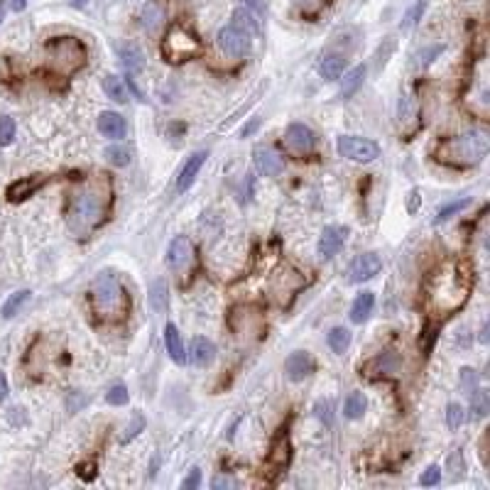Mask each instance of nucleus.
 Wrapping results in <instances>:
<instances>
[{
    "label": "nucleus",
    "mask_w": 490,
    "mask_h": 490,
    "mask_svg": "<svg viewBox=\"0 0 490 490\" xmlns=\"http://www.w3.org/2000/svg\"><path fill=\"white\" fill-rule=\"evenodd\" d=\"M113 204V182L106 172H96L81 184H76L66 199V226L74 235L94 233L98 226L106 221Z\"/></svg>",
    "instance_id": "f257e3e1"
},
{
    "label": "nucleus",
    "mask_w": 490,
    "mask_h": 490,
    "mask_svg": "<svg viewBox=\"0 0 490 490\" xmlns=\"http://www.w3.org/2000/svg\"><path fill=\"white\" fill-rule=\"evenodd\" d=\"M471 294V277L456 262H446L429 282V307L436 314L446 317L466 304Z\"/></svg>",
    "instance_id": "f03ea898"
},
{
    "label": "nucleus",
    "mask_w": 490,
    "mask_h": 490,
    "mask_svg": "<svg viewBox=\"0 0 490 490\" xmlns=\"http://www.w3.org/2000/svg\"><path fill=\"white\" fill-rule=\"evenodd\" d=\"M91 304H94V312L101 321H123L130 312V297L113 272H101L94 280Z\"/></svg>",
    "instance_id": "7ed1b4c3"
},
{
    "label": "nucleus",
    "mask_w": 490,
    "mask_h": 490,
    "mask_svg": "<svg viewBox=\"0 0 490 490\" xmlns=\"http://www.w3.org/2000/svg\"><path fill=\"white\" fill-rule=\"evenodd\" d=\"M488 154V135L483 130H471L463 135L441 140L434 149V157L453 167H471Z\"/></svg>",
    "instance_id": "20e7f679"
},
{
    "label": "nucleus",
    "mask_w": 490,
    "mask_h": 490,
    "mask_svg": "<svg viewBox=\"0 0 490 490\" xmlns=\"http://www.w3.org/2000/svg\"><path fill=\"white\" fill-rule=\"evenodd\" d=\"M44 56H47V64L54 74L59 76H74L79 69H84L86 64V47L76 37H51L44 44Z\"/></svg>",
    "instance_id": "39448f33"
},
{
    "label": "nucleus",
    "mask_w": 490,
    "mask_h": 490,
    "mask_svg": "<svg viewBox=\"0 0 490 490\" xmlns=\"http://www.w3.org/2000/svg\"><path fill=\"white\" fill-rule=\"evenodd\" d=\"M201 54V39L184 25H172L162 39V56L169 64H184Z\"/></svg>",
    "instance_id": "423d86ee"
},
{
    "label": "nucleus",
    "mask_w": 490,
    "mask_h": 490,
    "mask_svg": "<svg viewBox=\"0 0 490 490\" xmlns=\"http://www.w3.org/2000/svg\"><path fill=\"white\" fill-rule=\"evenodd\" d=\"M304 287H307V280H304L302 272L294 270L292 265H280L272 272L270 292H272V299H275L280 307H287V304L297 297V292L304 290Z\"/></svg>",
    "instance_id": "0eeeda50"
},
{
    "label": "nucleus",
    "mask_w": 490,
    "mask_h": 490,
    "mask_svg": "<svg viewBox=\"0 0 490 490\" xmlns=\"http://www.w3.org/2000/svg\"><path fill=\"white\" fill-rule=\"evenodd\" d=\"M231 329L247 338L260 336L262 329H265L262 312L257 307H252V304H238V307L231 309Z\"/></svg>",
    "instance_id": "6e6552de"
},
{
    "label": "nucleus",
    "mask_w": 490,
    "mask_h": 490,
    "mask_svg": "<svg viewBox=\"0 0 490 490\" xmlns=\"http://www.w3.org/2000/svg\"><path fill=\"white\" fill-rule=\"evenodd\" d=\"M338 152L345 159H353V162H373L383 154L378 142L365 140V137H355V135H341L338 137Z\"/></svg>",
    "instance_id": "1a4fd4ad"
},
{
    "label": "nucleus",
    "mask_w": 490,
    "mask_h": 490,
    "mask_svg": "<svg viewBox=\"0 0 490 490\" xmlns=\"http://www.w3.org/2000/svg\"><path fill=\"white\" fill-rule=\"evenodd\" d=\"M219 47L231 59H243L247 51H250V35L228 25V27H223L219 32Z\"/></svg>",
    "instance_id": "9d476101"
},
{
    "label": "nucleus",
    "mask_w": 490,
    "mask_h": 490,
    "mask_svg": "<svg viewBox=\"0 0 490 490\" xmlns=\"http://www.w3.org/2000/svg\"><path fill=\"white\" fill-rule=\"evenodd\" d=\"M383 270V260L375 252H363V255L353 257L345 267V280L348 282H368Z\"/></svg>",
    "instance_id": "9b49d317"
},
{
    "label": "nucleus",
    "mask_w": 490,
    "mask_h": 490,
    "mask_svg": "<svg viewBox=\"0 0 490 490\" xmlns=\"http://www.w3.org/2000/svg\"><path fill=\"white\" fill-rule=\"evenodd\" d=\"M167 265L174 272H187L194 265V245L187 235H177V238L169 243L167 250Z\"/></svg>",
    "instance_id": "f8f14e48"
},
{
    "label": "nucleus",
    "mask_w": 490,
    "mask_h": 490,
    "mask_svg": "<svg viewBox=\"0 0 490 490\" xmlns=\"http://www.w3.org/2000/svg\"><path fill=\"white\" fill-rule=\"evenodd\" d=\"M402 368V358L397 350H383V353H378L375 358L368 360V365H365V375L368 378H392V375H397Z\"/></svg>",
    "instance_id": "ddd939ff"
},
{
    "label": "nucleus",
    "mask_w": 490,
    "mask_h": 490,
    "mask_svg": "<svg viewBox=\"0 0 490 490\" xmlns=\"http://www.w3.org/2000/svg\"><path fill=\"white\" fill-rule=\"evenodd\" d=\"M285 142L292 152L297 154H309L317 147V135L312 133V128H307L304 123H292L285 130Z\"/></svg>",
    "instance_id": "4468645a"
},
{
    "label": "nucleus",
    "mask_w": 490,
    "mask_h": 490,
    "mask_svg": "<svg viewBox=\"0 0 490 490\" xmlns=\"http://www.w3.org/2000/svg\"><path fill=\"white\" fill-rule=\"evenodd\" d=\"M252 162H255V169L262 177H277V174L285 172V157L272 147H257L252 152Z\"/></svg>",
    "instance_id": "2eb2a0df"
},
{
    "label": "nucleus",
    "mask_w": 490,
    "mask_h": 490,
    "mask_svg": "<svg viewBox=\"0 0 490 490\" xmlns=\"http://www.w3.org/2000/svg\"><path fill=\"white\" fill-rule=\"evenodd\" d=\"M49 182V177H44V174H32V177H23L18 179V182H13L8 187V192H5V196H8L10 204H20V201L30 199L35 192H39V189L44 187V184Z\"/></svg>",
    "instance_id": "dca6fc26"
},
{
    "label": "nucleus",
    "mask_w": 490,
    "mask_h": 490,
    "mask_svg": "<svg viewBox=\"0 0 490 490\" xmlns=\"http://www.w3.org/2000/svg\"><path fill=\"white\" fill-rule=\"evenodd\" d=\"M206 157H209V152H206V149H199V152H194L192 157L184 162V167L179 169V174H177V192L179 194H184L196 182V174L201 172Z\"/></svg>",
    "instance_id": "f3484780"
},
{
    "label": "nucleus",
    "mask_w": 490,
    "mask_h": 490,
    "mask_svg": "<svg viewBox=\"0 0 490 490\" xmlns=\"http://www.w3.org/2000/svg\"><path fill=\"white\" fill-rule=\"evenodd\" d=\"M345 238H348V228L345 226H329V228H324L321 238H319V252H321V257H333L336 252H341Z\"/></svg>",
    "instance_id": "a211bd4d"
},
{
    "label": "nucleus",
    "mask_w": 490,
    "mask_h": 490,
    "mask_svg": "<svg viewBox=\"0 0 490 490\" xmlns=\"http://www.w3.org/2000/svg\"><path fill=\"white\" fill-rule=\"evenodd\" d=\"M314 368H317V363H314V358L307 350H297V353H292L290 358L285 360V373H287V378L294 380V383H299V380H304L307 375H312Z\"/></svg>",
    "instance_id": "6ab92c4d"
},
{
    "label": "nucleus",
    "mask_w": 490,
    "mask_h": 490,
    "mask_svg": "<svg viewBox=\"0 0 490 490\" xmlns=\"http://www.w3.org/2000/svg\"><path fill=\"white\" fill-rule=\"evenodd\" d=\"M116 54L121 59V64L125 66L128 71H142L145 69V51L137 42H118L116 44Z\"/></svg>",
    "instance_id": "aec40b11"
},
{
    "label": "nucleus",
    "mask_w": 490,
    "mask_h": 490,
    "mask_svg": "<svg viewBox=\"0 0 490 490\" xmlns=\"http://www.w3.org/2000/svg\"><path fill=\"white\" fill-rule=\"evenodd\" d=\"M292 461V441H290V431L282 429L280 434L275 436V441H272V448H270V458H267V463L275 468H287Z\"/></svg>",
    "instance_id": "412c9836"
},
{
    "label": "nucleus",
    "mask_w": 490,
    "mask_h": 490,
    "mask_svg": "<svg viewBox=\"0 0 490 490\" xmlns=\"http://www.w3.org/2000/svg\"><path fill=\"white\" fill-rule=\"evenodd\" d=\"M98 133L106 137H113V140H121V137H125L128 133V123L123 116H118V113L113 111H106L98 116Z\"/></svg>",
    "instance_id": "4be33fe9"
},
{
    "label": "nucleus",
    "mask_w": 490,
    "mask_h": 490,
    "mask_svg": "<svg viewBox=\"0 0 490 490\" xmlns=\"http://www.w3.org/2000/svg\"><path fill=\"white\" fill-rule=\"evenodd\" d=\"M189 360H192L194 365H199V368H204V365H209L211 360L216 358V345L209 341V338L204 336H196L192 341V348H189Z\"/></svg>",
    "instance_id": "5701e85b"
},
{
    "label": "nucleus",
    "mask_w": 490,
    "mask_h": 490,
    "mask_svg": "<svg viewBox=\"0 0 490 490\" xmlns=\"http://www.w3.org/2000/svg\"><path fill=\"white\" fill-rule=\"evenodd\" d=\"M164 343H167V353L174 363H179V365L187 363V348H184L182 336H179L174 324H167V326H164Z\"/></svg>",
    "instance_id": "b1692460"
},
{
    "label": "nucleus",
    "mask_w": 490,
    "mask_h": 490,
    "mask_svg": "<svg viewBox=\"0 0 490 490\" xmlns=\"http://www.w3.org/2000/svg\"><path fill=\"white\" fill-rule=\"evenodd\" d=\"M373 307H375V297L373 292H360L358 297L353 299V304H350V321L353 324H363L365 319L373 314Z\"/></svg>",
    "instance_id": "393cba45"
},
{
    "label": "nucleus",
    "mask_w": 490,
    "mask_h": 490,
    "mask_svg": "<svg viewBox=\"0 0 490 490\" xmlns=\"http://www.w3.org/2000/svg\"><path fill=\"white\" fill-rule=\"evenodd\" d=\"M343 69H345V59L341 54H324L321 61H319V74L329 81L341 79Z\"/></svg>",
    "instance_id": "a878e982"
},
{
    "label": "nucleus",
    "mask_w": 490,
    "mask_h": 490,
    "mask_svg": "<svg viewBox=\"0 0 490 490\" xmlns=\"http://www.w3.org/2000/svg\"><path fill=\"white\" fill-rule=\"evenodd\" d=\"M365 74H368V69H365L363 64L353 66V69H350L348 74H345L343 79H341V96H343V98H350V96H353L355 91H358L360 86H363Z\"/></svg>",
    "instance_id": "bb28decb"
},
{
    "label": "nucleus",
    "mask_w": 490,
    "mask_h": 490,
    "mask_svg": "<svg viewBox=\"0 0 490 490\" xmlns=\"http://www.w3.org/2000/svg\"><path fill=\"white\" fill-rule=\"evenodd\" d=\"M149 307L157 314H164L169 307V287L164 280H157L149 285Z\"/></svg>",
    "instance_id": "cd10ccee"
},
{
    "label": "nucleus",
    "mask_w": 490,
    "mask_h": 490,
    "mask_svg": "<svg viewBox=\"0 0 490 490\" xmlns=\"http://www.w3.org/2000/svg\"><path fill=\"white\" fill-rule=\"evenodd\" d=\"M365 410H368V397H365L363 392H353V395L345 397V402H343L345 419H360V417L365 415Z\"/></svg>",
    "instance_id": "c85d7f7f"
},
{
    "label": "nucleus",
    "mask_w": 490,
    "mask_h": 490,
    "mask_svg": "<svg viewBox=\"0 0 490 490\" xmlns=\"http://www.w3.org/2000/svg\"><path fill=\"white\" fill-rule=\"evenodd\" d=\"M30 290H20V292H13L10 294L8 299H5V304H3V309H0V314H3V319H13L15 314L20 312V309L27 304V299H30Z\"/></svg>",
    "instance_id": "c756f323"
},
{
    "label": "nucleus",
    "mask_w": 490,
    "mask_h": 490,
    "mask_svg": "<svg viewBox=\"0 0 490 490\" xmlns=\"http://www.w3.org/2000/svg\"><path fill=\"white\" fill-rule=\"evenodd\" d=\"M103 91H106V96L111 98V101H116V103H125L128 101L125 81L118 79V76H113V74L103 79Z\"/></svg>",
    "instance_id": "7c9ffc66"
},
{
    "label": "nucleus",
    "mask_w": 490,
    "mask_h": 490,
    "mask_svg": "<svg viewBox=\"0 0 490 490\" xmlns=\"http://www.w3.org/2000/svg\"><path fill=\"white\" fill-rule=\"evenodd\" d=\"M326 343H329V348H331L333 353L341 355V353L348 350V345H350V331H348V329H343V326L331 329V331H329Z\"/></svg>",
    "instance_id": "2f4dec72"
},
{
    "label": "nucleus",
    "mask_w": 490,
    "mask_h": 490,
    "mask_svg": "<svg viewBox=\"0 0 490 490\" xmlns=\"http://www.w3.org/2000/svg\"><path fill=\"white\" fill-rule=\"evenodd\" d=\"M106 159L108 162L113 164V167H128L130 164V159H133V152H130V147H125V145H111V147H106Z\"/></svg>",
    "instance_id": "473e14b6"
},
{
    "label": "nucleus",
    "mask_w": 490,
    "mask_h": 490,
    "mask_svg": "<svg viewBox=\"0 0 490 490\" xmlns=\"http://www.w3.org/2000/svg\"><path fill=\"white\" fill-rule=\"evenodd\" d=\"M231 20H233V23H231V25H233V27L243 30V32H245V35H250V37H252V35H257V23H255V18H252L250 10L238 8V10H235V13H233V18H231Z\"/></svg>",
    "instance_id": "72a5a7b5"
},
{
    "label": "nucleus",
    "mask_w": 490,
    "mask_h": 490,
    "mask_svg": "<svg viewBox=\"0 0 490 490\" xmlns=\"http://www.w3.org/2000/svg\"><path fill=\"white\" fill-rule=\"evenodd\" d=\"M471 417L473 419H483V417L490 412V397H488V390H476L471 392Z\"/></svg>",
    "instance_id": "f704fd0d"
},
{
    "label": "nucleus",
    "mask_w": 490,
    "mask_h": 490,
    "mask_svg": "<svg viewBox=\"0 0 490 490\" xmlns=\"http://www.w3.org/2000/svg\"><path fill=\"white\" fill-rule=\"evenodd\" d=\"M471 206V199L468 196H463V199H456V201H451V204H446L443 209L436 214V219H434V223H446L451 216H456L458 211H463V209H468Z\"/></svg>",
    "instance_id": "c9c22d12"
},
{
    "label": "nucleus",
    "mask_w": 490,
    "mask_h": 490,
    "mask_svg": "<svg viewBox=\"0 0 490 490\" xmlns=\"http://www.w3.org/2000/svg\"><path fill=\"white\" fill-rule=\"evenodd\" d=\"M159 23H162V8L157 3H147L145 10H142V25L152 32V30L159 27Z\"/></svg>",
    "instance_id": "e433bc0d"
},
{
    "label": "nucleus",
    "mask_w": 490,
    "mask_h": 490,
    "mask_svg": "<svg viewBox=\"0 0 490 490\" xmlns=\"http://www.w3.org/2000/svg\"><path fill=\"white\" fill-rule=\"evenodd\" d=\"M424 10H427V0H415V5H412V8L405 13V20H402V27H405V30L415 27V25L422 20V15H424Z\"/></svg>",
    "instance_id": "4c0bfd02"
},
{
    "label": "nucleus",
    "mask_w": 490,
    "mask_h": 490,
    "mask_svg": "<svg viewBox=\"0 0 490 490\" xmlns=\"http://www.w3.org/2000/svg\"><path fill=\"white\" fill-rule=\"evenodd\" d=\"M15 121L10 116H3L0 118V147H8V145H13V140H15Z\"/></svg>",
    "instance_id": "58836bf2"
},
{
    "label": "nucleus",
    "mask_w": 490,
    "mask_h": 490,
    "mask_svg": "<svg viewBox=\"0 0 490 490\" xmlns=\"http://www.w3.org/2000/svg\"><path fill=\"white\" fill-rule=\"evenodd\" d=\"M443 51V44H434V47H424L422 51H417V56H415V64L419 66V69H424V66H429L431 61L436 59V56H439Z\"/></svg>",
    "instance_id": "ea45409f"
},
{
    "label": "nucleus",
    "mask_w": 490,
    "mask_h": 490,
    "mask_svg": "<svg viewBox=\"0 0 490 490\" xmlns=\"http://www.w3.org/2000/svg\"><path fill=\"white\" fill-rule=\"evenodd\" d=\"M128 400H130V395H128V388L123 383L113 385V388L106 392L108 405H128Z\"/></svg>",
    "instance_id": "a19ab883"
},
{
    "label": "nucleus",
    "mask_w": 490,
    "mask_h": 490,
    "mask_svg": "<svg viewBox=\"0 0 490 490\" xmlns=\"http://www.w3.org/2000/svg\"><path fill=\"white\" fill-rule=\"evenodd\" d=\"M446 424L451 431H456L458 427L463 424V407L456 405V402H451V405L446 407Z\"/></svg>",
    "instance_id": "79ce46f5"
},
{
    "label": "nucleus",
    "mask_w": 490,
    "mask_h": 490,
    "mask_svg": "<svg viewBox=\"0 0 490 490\" xmlns=\"http://www.w3.org/2000/svg\"><path fill=\"white\" fill-rule=\"evenodd\" d=\"M478 390V373L473 368H463L461 370V392L471 395V392Z\"/></svg>",
    "instance_id": "37998d69"
},
{
    "label": "nucleus",
    "mask_w": 490,
    "mask_h": 490,
    "mask_svg": "<svg viewBox=\"0 0 490 490\" xmlns=\"http://www.w3.org/2000/svg\"><path fill=\"white\" fill-rule=\"evenodd\" d=\"M145 424H147V422H145V417H142V415H135V417H133V422H130V424H128L125 434L121 436V443H128V441L133 439V436L140 434V431L145 429Z\"/></svg>",
    "instance_id": "c03bdc74"
},
{
    "label": "nucleus",
    "mask_w": 490,
    "mask_h": 490,
    "mask_svg": "<svg viewBox=\"0 0 490 490\" xmlns=\"http://www.w3.org/2000/svg\"><path fill=\"white\" fill-rule=\"evenodd\" d=\"M292 3L297 5L304 15H317L319 10L326 5V0H292Z\"/></svg>",
    "instance_id": "a18cd8bd"
},
{
    "label": "nucleus",
    "mask_w": 490,
    "mask_h": 490,
    "mask_svg": "<svg viewBox=\"0 0 490 490\" xmlns=\"http://www.w3.org/2000/svg\"><path fill=\"white\" fill-rule=\"evenodd\" d=\"M441 481V468L439 466H429L424 473L419 476V483L422 486H436Z\"/></svg>",
    "instance_id": "49530a36"
},
{
    "label": "nucleus",
    "mask_w": 490,
    "mask_h": 490,
    "mask_svg": "<svg viewBox=\"0 0 490 490\" xmlns=\"http://www.w3.org/2000/svg\"><path fill=\"white\" fill-rule=\"evenodd\" d=\"M96 463L94 461H89V463H79V466H76V476H81L84 478L86 483H91L96 478Z\"/></svg>",
    "instance_id": "de8ad7c7"
},
{
    "label": "nucleus",
    "mask_w": 490,
    "mask_h": 490,
    "mask_svg": "<svg viewBox=\"0 0 490 490\" xmlns=\"http://www.w3.org/2000/svg\"><path fill=\"white\" fill-rule=\"evenodd\" d=\"M199 486H201V471H199V468H192V471H189V476L182 481V488L192 490V488H199Z\"/></svg>",
    "instance_id": "09e8293b"
},
{
    "label": "nucleus",
    "mask_w": 490,
    "mask_h": 490,
    "mask_svg": "<svg viewBox=\"0 0 490 490\" xmlns=\"http://www.w3.org/2000/svg\"><path fill=\"white\" fill-rule=\"evenodd\" d=\"M211 488H214V490H221V488H238V481H235V478L216 476L214 481H211Z\"/></svg>",
    "instance_id": "8fccbe9b"
},
{
    "label": "nucleus",
    "mask_w": 490,
    "mask_h": 490,
    "mask_svg": "<svg viewBox=\"0 0 490 490\" xmlns=\"http://www.w3.org/2000/svg\"><path fill=\"white\" fill-rule=\"evenodd\" d=\"M407 211H410V214H417V211H419V189H415V192L410 194V201H407Z\"/></svg>",
    "instance_id": "3c124183"
},
{
    "label": "nucleus",
    "mask_w": 490,
    "mask_h": 490,
    "mask_svg": "<svg viewBox=\"0 0 490 490\" xmlns=\"http://www.w3.org/2000/svg\"><path fill=\"white\" fill-rule=\"evenodd\" d=\"M8 378H5V373H3V370H0V402H3L5 400V397H8Z\"/></svg>",
    "instance_id": "603ef678"
},
{
    "label": "nucleus",
    "mask_w": 490,
    "mask_h": 490,
    "mask_svg": "<svg viewBox=\"0 0 490 490\" xmlns=\"http://www.w3.org/2000/svg\"><path fill=\"white\" fill-rule=\"evenodd\" d=\"M257 128H260V121H250V123H247V125L243 128V130H240V137H247L252 130H257Z\"/></svg>",
    "instance_id": "864d4df0"
},
{
    "label": "nucleus",
    "mask_w": 490,
    "mask_h": 490,
    "mask_svg": "<svg viewBox=\"0 0 490 490\" xmlns=\"http://www.w3.org/2000/svg\"><path fill=\"white\" fill-rule=\"evenodd\" d=\"M30 0H10V8L15 10V13H20V10H25V5H27Z\"/></svg>",
    "instance_id": "5fc2aeb1"
},
{
    "label": "nucleus",
    "mask_w": 490,
    "mask_h": 490,
    "mask_svg": "<svg viewBox=\"0 0 490 490\" xmlns=\"http://www.w3.org/2000/svg\"><path fill=\"white\" fill-rule=\"evenodd\" d=\"M128 86H130V89H133V94H137V98H140V101H145V94H142V91L137 89V84H135V81H133V79H128Z\"/></svg>",
    "instance_id": "6e6d98bb"
},
{
    "label": "nucleus",
    "mask_w": 490,
    "mask_h": 490,
    "mask_svg": "<svg viewBox=\"0 0 490 490\" xmlns=\"http://www.w3.org/2000/svg\"><path fill=\"white\" fill-rule=\"evenodd\" d=\"M243 3H247V5H250V8H255L257 13H262V10H265V5H262V0H243Z\"/></svg>",
    "instance_id": "4d7b16f0"
},
{
    "label": "nucleus",
    "mask_w": 490,
    "mask_h": 490,
    "mask_svg": "<svg viewBox=\"0 0 490 490\" xmlns=\"http://www.w3.org/2000/svg\"><path fill=\"white\" fill-rule=\"evenodd\" d=\"M86 3H89V0H69L71 8H86Z\"/></svg>",
    "instance_id": "13d9d810"
},
{
    "label": "nucleus",
    "mask_w": 490,
    "mask_h": 490,
    "mask_svg": "<svg viewBox=\"0 0 490 490\" xmlns=\"http://www.w3.org/2000/svg\"><path fill=\"white\" fill-rule=\"evenodd\" d=\"M481 343H488V324H483V331H481Z\"/></svg>",
    "instance_id": "bf43d9fd"
},
{
    "label": "nucleus",
    "mask_w": 490,
    "mask_h": 490,
    "mask_svg": "<svg viewBox=\"0 0 490 490\" xmlns=\"http://www.w3.org/2000/svg\"><path fill=\"white\" fill-rule=\"evenodd\" d=\"M3 18H5V3L0 0V23H3Z\"/></svg>",
    "instance_id": "052dcab7"
}]
</instances>
